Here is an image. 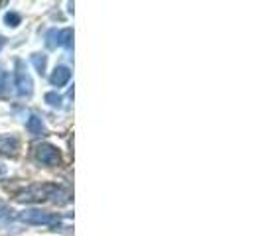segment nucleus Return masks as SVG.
Here are the masks:
<instances>
[{"mask_svg":"<svg viewBox=\"0 0 262 236\" xmlns=\"http://www.w3.org/2000/svg\"><path fill=\"white\" fill-rule=\"evenodd\" d=\"M59 197H63V201H69V191L59 187V185H53V183H39V185H32L28 187L24 191L18 193V201L20 203H41V201H48L52 199L55 203H61Z\"/></svg>","mask_w":262,"mask_h":236,"instance_id":"obj_1","label":"nucleus"},{"mask_svg":"<svg viewBox=\"0 0 262 236\" xmlns=\"http://www.w3.org/2000/svg\"><path fill=\"white\" fill-rule=\"evenodd\" d=\"M26 128L32 136H41V134H46V124H43V122H41V118L36 116V114H32V116L28 118Z\"/></svg>","mask_w":262,"mask_h":236,"instance_id":"obj_6","label":"nucleus"},{"mask_svg":"<svg viewBox=\"0 0 262 236\" xmlns=\"http://www.w3.org/2000/svg\"><path fill=\"white\" fill-rule=\"evenodd\" d=\"M71 39H73V30L71 28H66V30L57 32V45L71 48Z\"/></svg>","mask_w":262,"mask_h":236,"instance_id":"obj_9","label":"nucleus"},{"mask_svg":"<svg viewBox=\"0 0 262 236\" xmlns=\"http://www.w3.org/2000/svg\"><path fill=\"white\" fill-rule=\"evenodd\" d=\"M4 43H6V39H4V38H2V36H0V50L4 48Z\"/></svg>","mask_w":262,"mask_h":236,"instance_id":"obj_16","label":"nucleus"},{"mask_svg":"<svg viewBox=\"0 0 262 236\" xmlns=\"http://www.w3.org/2000/svg\"><path fill=\"white\" fill-rule=\"evenodd\" d=\"M36 159H38L39 163H43V166H57L59 161H61V154H59V150L52 144H38L36 146Z\"/></svg>","mask_w":262,"mask_h":236,"instance_id":"obj_4","label":"nucleus"},{"mask_svg":"<svg viewBox=\"0 0 262 236\" xmlns=\"http://www.w3.org/2000/svg\"><path fill=\"white\" fill-rule=\"evenodd\" d=\"M6 85H8V75H6V71L0 69V91H2Z\"/></svg>","mask_w":262,"mask_h":236,"instance_id":"obj_13","label":"nucleus"},{"mask_svg":"<svg viewBox=\"0 0 262 236\" xmlns=\"http://www.w3.org/2000/svg\"><path fill=\"white\" fill-rule=\"evenodd\" d=\"M18 150V140L16 138H0V154H6V156H14Z\"/></svg>","mask_w":262,"mask_h":236,"instance_id":"obj_7","label":"nucleus"},{"mask_svg":"<svg viewBox=\"0 0 262 236\" xmlns=\"http://www.w3.org/2000/svg\"><path fill=\"white\" fill-rule=\"evenodd\" d=\"M6 175H8V168H6V166L0 161V179H4Z\"/></svg>","mask_w":262,"mask_h":236,"instance_id":"obj_14","label":"nucleus"},{"mask_svg":"<svg viewBox=\"0 0 262 236\" xmlns=\"http://www.w3.org/2000/svg\"><path fill=\"white\" fill-rule=\"evenodd\" d=\"M6 215H8V207H6V205L0 201V219H4Z\"/></svg>","mask_w":262,"mask_h":236,"instance_id":"obj_15","label":"nucleus"},{"mask_svg":"<svg viewBox=\"0 0 262 236\" xmlns=\"http://www.w3.org/2000/svg\"><path fill=\"white\" fill-rule=\"evenodd\" d=\"M46 38H48V41H46V43H48V48H50V50L57 48V30H50Z\"/></svg>","mask_w":262,"mask_h":236,"instance_id":"obj_12","label":"nucleus"},{"mask_svg":"<svg viewBox=\"0 0 262 236\" xmlns=\"http://www.w3.org/2000/svg\"><path fill=\"white\" fill-rule=\"evenodd\" d=\"M71 79V69L66 65H59L53 69V73L50 75V83L53 87H66Z\"/></svg>","mask_w":262,"mask_h":236,"instance_id":"obj_5","label":"nucleus"},{"mask_svg":"<svg viewBox=\"0 0 262 236\" xmlns=\"http://www.w3.org/2000/svg\"><path fill=\"white\" fill-rule=\"evenodd\" d=\"M32 63H34V67H36V71H38L39 75H43L46 73V67H48V55L34 53L32 55Z\"/></svg>","mask_w":262,"mask_h":236,"instance_id":"obj_8","label":"nucleus"},{"mask_svg":"<svg viewBox=\"0 0 262 236\" xmlns=\"http://www.w3.org/2000/svg\"><path fill=\"white\" fill-rule=\"evenodd\" d=\"M4 22H6V26L16 28V26H20V24H22V16H20L18 12H6Z\"/></svg>","mask_w":262,"mask_h":236,"instance_id":"obj_10","label":"nucleus"},{"mask_svg":"<svg viewBox=\"0 0 262 236\" xmlns=\"http://www.w3.org/2000/svg\"><path fill=\"white\" fill-rule=\"evenodd\" d=\"M46 103L59 108L61 103H63V99H61V95H57V92H46Z\"/></svg>","mask_w":262,"mask_h":236,"instance_id":"obj_11","label":"nucleus"},{"mask_svg":"<svg viewBox=\"0 0 262 236\" xmlns=\"http://www.w3.org/2000/svg\"><path fill=\"white\" fill-rule=\"evenodd\" d=\"M20 221H24L28 224H43V226H57L61 223V215L57 213H46V210H24L20 213Z\"/></svg>","mask_w":262,"mask_h":236,"instance_id":"obj_2","label":"nucleus"},{"mask_svg":"<svg viewBox=\"0 0 262 236\" xmlns=\"http://www.w3.org/2000/svg\"><path fill=\"white\" fill-rule=\"evenodd\" d=\"M16 91L20 97H30L34 92V81L30 77V73L24 69L20 59L16 61Z\"/></svg>","mask_w":262,"mask_h":236,"instance_id":"obj_3","label":"nucleus"}]
</instances>
